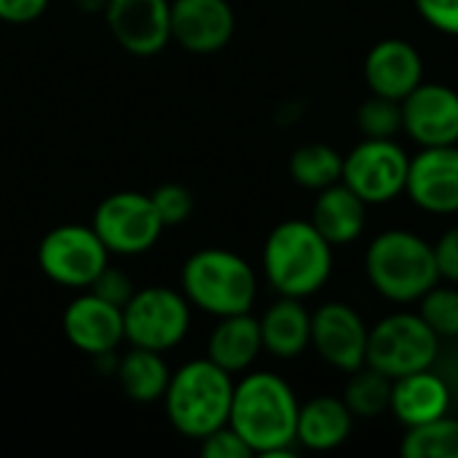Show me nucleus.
Masks as SVG:
<instances>
[{
    "instance_id": "21",
    "label": "nucleus",
    "mask_w": 458,
    "mask_h": 458,
    "mask_svg": "<svg viewBox=\"0 0 458 458\" xmlns=\"http://www.w3.org/2000/svg\"><path fill=\"white\" fill-rule=\"evenodd\" d=\"M263 352L279 360H295L311 346V314L301 298L282 295L260 317Z\"/></svg>"
},
{
    "instance_id": "13",
    "label": "nucleus",
    "mask_w": 458,
    "mask_h": 458,
    "mask_svg": "<svg viewBox=\"0 0 458 458\" xmlns=\"http://www.w3.org/2000/svg\"><path fill=\"white\" fill-rule=\"evenodd\" d=\"M403 131L421 148L458 142V91L445 83H419L403 102Z\"/></svg>"
},
{
    "instance_id": "2",
    "label": "nucleus",
    "mask_w": 458,
    "mask_h": 458,
    "mask_svg": "<svg viewBox=\"0 0 458 458\" xmlns=\"http://www.w3.org/2000/svg\"><path fill=\"white\" fill-rule=\"evenodd\" d=\"M263 271L279 295L303 301L327 284L333 274V247L311 220H284L266 239Z\"/></svg>"
},
{
    "instance_id": "18",
    "label": "nucleus",
    "mask_w": 458,
    "mask_h": 458,
    "mask_svg": "<svg viewBox=\"0 0 458 458\" xmlns=\"http://www.w3.org/2000/svg\"><path fill=\"white\" fill-rule=\"evenodd\" d=\"M451 405H454V394H451L445 378L435 368L394 378V384H392L389 411L405 427H419V424L435 421V419L445 416L451 411Z\"/></svg>"
},
{
    "instance_id": "30",
    "label": "nucleus",
    "mask_w": 458,
    "mask_h": 458,
    "mask_svg": "<svg viewBox=\"0 0 458 458\" xmlns=\"http://www.w3.org/2000/svg\"><path fill=\"white\" fill-rule=\"evenodd\" d=\"M89 293L99 295L102 301H107V303H113V306H118V309H123V306L129 303V298L134 295V282H131V276H129L126 271L113 268V266L107 263V266L97 274V279L89 284Z\"/></svg>"
},
{
    "instance_id": "4",
    "label": "nucleus",
    "mask_w": 458,
    "mask_h": 458,
    "mask_svg": "<svg viewBox=\"0 0 458 458\" xmlns=\"http://www.w3.org/2000/svg\"><path fill=\"white\" fill-rule=\"evenodd\" d=\"M365 274L394 303H416L440 282L432 244L411 231L378 233L365 252Z\"/></svg>"
},
{
    "instance_id": "11",
    "label": "nucleus",
    "mask_w": 458,
    "mask_h": 458,
    "mask_svg": "<svg viewBox=\"0 0 458 458\" xmlns=\"http://www.w3.org/2000/svg\"><path fill=\"white\" fill-rule=\"evenodd\" d=\"M370 327L341 301H330L311 314V346L333 368L354 373L365 365Z\"/></svg>"
},
{
    "instance_id": "3",
    "label": "nucleus",
    "mask_w": 458,
    "mask_h": 458,
    "mask_svg": "<svg viewBox=\"0 0 458 458\" xmlns=\"http://www.w3.org/2000/svg\"><path fill=\"white\" fill-rule=\"evenodd\" d=\"M233 376L212 360H193L169 378L164 408L169 424L191 440H201L228 424L233 403Z\"/></svg>"
},
{
    "instance_id": "22",
    "label": "nucleus",
    "mask_w": 458,
    "mask_h": 458,
    "mask_svg": "<svg viewBox=\"0 0 458 458\" xmlns=\"http://www.w3.org/2000/svg\"><path fill=\"white\" fill-rule=\"evenodd\" d=\"M354 416L344 397H314L298 411L295 440L309 451H333L344 445L352 435Z\"/></svg>"
},
{
    "instance_id": "32",
    "label": "nucleus",
    "mask_w": 458,
    "mask_h": 458,
    "mask_svg": "<svg viewBox=\"0 0 458 458\" xmlns=\"http://www.w3.org/2000/svg\"><path fill=\"white\" fill-rule=\"evenodd\" d=\"M416 8L427 24L458 38V0H416Z\"/></svg>"
},
{
    "instance_id": "15",
    "label": "nucleus",
    "mask_w": 458,
    "mask_h": 458,
    "mask_svg": "<svg viewBox=\"0 0 458 458\" xmlns=\"http://www.w3.org/2000/svg\"><path fill=\"white\" fill-rule=\"evenodd\" d=\"M405 193L432 215H458V148H424L411 158Z\"/></svg>"
},
{
    "instance_id": "25",
    "label": "nucleus",
    "mask_w": 458,
    "mask_h": 458,
    "mask_svg": "<svg viewBox=\"0 0 458 458\" xmlns=\"http://www.w3.org/2000/svg\"><path fill=\"white\" fill-rule=\"evenodd\" d=\"M392 378L370 365H362L360 370L349 373L344 403L352 411L354 419H378L392 405Z\"/></svg>"
},
{
    "instance_id": "33",
    "label": "nucleus",
    "mask_w": 458,
    "mask_h": 458,
    "mask_svg": "<svg viewBox=\"0 0 458 458\" xmlns=\"http://www.w3.org/2000/svg\"><path fill=\"white\" fill-rule=\"evenodd\" d=\"M435 263H437V274L445 282L458 284V225L448 228L435 244Z\"/></svg>"
},
{
    "instance_id": "34",
    "label": "nucleus",
    "mask_w": 458,
    "mask_h": 458,
    "mask_svg": "<svg viewBox=\"0 0 458 458\" xmlns=\"http://www.w3.org/2000/svg\"><path fill=\"white\" fill-rule=\"evenodd\" d=\"M48 0H0V21L8 24H27L43 16Z\"/></svg>"
},
{
    "instance_id": "24",
    "label": "nucleus",
    "mask_w": 458,
    "mask_h": 458,
    "mask_svg": "<svg viewBox=\"0 0 458 458\" xmlns=\"http://www.w3.org/2000/svg\"><path fill=\"white\" fill-rule=\"evenodd\" d=\"M290 174L293 180L306 191H325L344 177V156L325 145V142H309L301 145L290 156Z\"/></svg>"
},
{
    "instance_id": "14",
    "label": "nucleus",
    "mask_w": 458,
    "mask_h": 458,
    "mask_svg": "<svg viewBox=\"0 0 458 458\" xmlns=\"http://www.w3.org/2000/svg\"><path fill=\"white\" fill-rule=\"evenodd\" d=\"M172 40L188 54H217L236 32V13L228 0H172Z\"/></svg>"
},
{
    "instance_id": "6",
    "label": "nucleus",
    "mask_w": 458,
    "mask_h": 458,
    "mask_svg": "<svg viewBox=\"0 0 458 458\" xmlns=\"http://www.w3.org/2000/svg\"><path fill=\"white\" fill-rule=\"evenodd\" d=\"M440 344V335L421 319V314L397 311L370 327L365 365L386 373L394 381L435 368L443 352Z\"/></svg>"
},
{
    "instance_id": "16",
    "label": "nucleus",
    "mask_w": 458,
    "mask_h": 458,
    "mask_svg": "<svg viewBox=\"0 0 458 458\" xmlns=\"http://www.w3.org/2000/svg\"><path fill=\"white\" fill-rule=\"evenodd\" d=\"M62 330L70 346L89 357L115 352L123 344V309L102 301L94 293L78 295L64 309Z\"/></svg>"
},
{
    "instance_id": "5",
    "label": "nucleus",
    "mask_w": 458,
    "mask_h": 458,
    "mask_svg": "<svg viewBox=\"0 0 458 458\" xmlns=\"http://www.w3.org/2000/svg\"><path fill=\"white\" fill-rule=\"evenodd\" d=\"M180 287L188 303L212 317L244 314L258 298V276L252 266L231 250H199L180 274Z\"/></svg>"
},
{
    "instance_id": "10",
    "label": "nucleus",
    "mask_w": 458,
    "mask_h": 458,
    "mask_svg": "<svg viewBox=\"0 0 458 458\" xmlns=\"http://www.w3.org/2000/svg\"><path fill=\"white\" fill-rule=\"evenodd\" d=\"M411 156L394 140H362L344 156V177L365 204H389L405 193Z\"/></svg>"
},
{
    "instance_id": "9",
    "label": "nucleus",
    "mask_w": 458,
    "mask_h": 458,
    "mask_svg": "<svg viewBox=\"0 0 458 458\" xmlns=\"http://www.w3.org/2000/svg\"><path fill=\"white\" fill-rule=\"evenodd\" d=\"M107 250L91 225L64 223L51 228L38 244V268L54 284L83 290L107 266Z\"/></svg>"
},
{
    "instance_id": "19",
    "label": "nucleus",
    "mask_w": 458,
    "mask_h": 458,
    "mask_svg": "<svg viewBox=\"0 0 458 458\" xmlns=\"http://www.w3.org/2000/svg\"><path fill=\"white\" fill-rule=\"evenodd\" d=\"M365 223L368 204L346 182L319 191L311 209V225L327 239L330 247H346L357 242L365 231Z\"/></svg>"
},
{
    "instance_id": "12",
    "label": "nucleus",
    "mask_w": 458,
    "mask_h": 458,
    "mask_svg": "<svg viewBox=\"0 0 458 458\" xmlns=\"http://www.w3.org/2000/svg\"><path fill=\"white\" fill-rule=\"evenodd\" d=\"M169 0H107L105 21L115 43L131 56H156L172 40Z\"/></svg>"
},
{
    "instance_id": "31",
    "label": "nucleus",
    "mask_w": 458,
    "mask_h": 458,
    "mask_svg": "<svg viewBox=\"0 0 458 458\" xmlns=\"http://www.w3.org/2000/svg\"><path fill=\"white\" fill-rule=\"evenodd\" d=\"M201 454L207 458H250L252 451L250 445L236 435V429H231L228 424L215 429L212 435L201 437Z\"/></svg>"
},
{
    "instance_id": "7",
    "label": "nucleus",
    "mask_w": 458,
    "mask_h": 458,
    "mask_svg": "<svg viewBox=\"0 0 458 458\" xmlns=\"http://www.w3.org/2000/svg\"><path fill=\"white\" fill-rule=\"evenodd\" d=\"M188 327L191 303L182 290L177 293L164 284L142 287L123 306V341L129 346L164 354L188 335Z\"/></svg>"
},
{
    "instance_id": "28",
    "label": "nucleus",
    "mask_w": 458,
    "mask_h": 458,
    "mask_svg": "<svg viewBox=\"0 0 458 458\" xmlns=\"http://www.w3.org/2000/svg\"><path fill=\"white\" fill-rule=\"evenodd\" d=\"M419 314L440 335V341H458V287L435 284L421 298Z\"/></svg>"
},
{
    "instance_id": "35",
    "label": "nucleus",
    "mask_w": 458,
    "mask_h": 458,
    "mask_svg": "<svg viewBox=\"0 0 458 458\" xmlns=\"http://www.w3.org/2000/svg\"><path fill=\"white\" fill-rule=\"evenodd\" d=\"M72 3H75V8L83 11V13H102L105 5H107V0H72Z\"/></svg>"
},
{
    "instance_id": "23",
    "label": "nucleus",
    "mask_w": 458,
    "mask_h": 458,
    "mask_svg": "<svg viewBox=\"0 0 458 458\" xmlns=\"http://www.w3.org/2000/svg\"><path fill=\"white\" fill-rule=\"evenodd\" d=\"M115 378H118L121 392L131 403L150 405V403H161L164 400L172 373H169L161 352L129 346V352L118 357Z\"/></svg>"
},
{
    "instance_id": "26",
    "label": "nucleus",
    "mask_w": 458,
    "mask_h": 458,
    "mask_svg": "<svg viewBox=\"0 0 458 458\" xmlns=\"http://www.w3.org/2000/svg\"><path fill=\"white\" fill-rule=\"evenodd\" d=\"M400 451L408 458H458V419L445 413L435 421L408 427Z\"/></svg>"
},
{
    "instance_id": "8",
    "label": "nucleus",
    "mask_w": 458,
    "mask_h": 458,
    "mask_svg": "<svg viewBox=\"0 0 458 458\" xmlns=\"http://www.w3.org/2000/svg\"><path fill=\"white\" fill-rule=\"evenodd\" d=\"M91 228L110 255L131 258L148 252L158 242L164 223L150 196L137 191H118L97 204Z\"/></svg>"
},
{
    "instance_id": "1",
    "label": "nucleus",
    "mask_w": 458,
    "mask_h": 458,
    "mask_svg": "<svg viewBox=\"0 0 458 458\" xmlns=\"http://www.w3.org/2000/svg\"><path fill=\"white\" fill-rule=\"evenodd\" d=\"M298 397L274 373H247L233 386L228 427L260 456H293L298 432Z\"/></svg>"
},
{
    "instance_id": "27",
    "label": "nucleus",
    "mask_w": 458,
    "mask_h": 458,
    "mask_svg": "<svg viewBox=\"0 0 458 458\" xmlns=\"http://www.w3.org/2000/svg\"><path fill=\"white\" fill-rule=\"evenodd\" d=\"M357 129L365 140H394L403 131V105L397 99L370 94L357 110Z\"/></svg>"
},
{
    "instance_id": "29",
    "label": "nucleus",
    "mask_w": 458,
    "mask_h": 458,
    "mask_svg": "<svg viewBox=\"0 0 458 458\" xmlns=\"http://www.w3.org/2000/svg\"><path fill=\"white\" fill-rule=\"evenodd\" d=\"M150 201H153V207H156L164 228H174V225L188 223V217L196 209L193 193L185 185H180V182H164V185H158L150 193Z\"/></svg>"
},
{
    "instance_id": "20",
    "label": "nucleus",
    "mask_w": 458,
    "mask_h": 458,
    "mask_svg": "<svg viewBox=\"0 0 458 458\" xmlns=\"http://www.w3.org/2000/svg\"><path fill=\"white\" fill-rule=\"evenodd\" d=\"M260 352H263L260 319H255L250 311L220 317L217 327L209 333L207 341V360H212L231 376L250 370L260 357Z\"/></svg>"
},
{
    "instance_id": "17",
    "label": "nucleus",
    "mask_w": 458,
    "mask_h": 458,
    "mask_svg": "<svg viewBox=\"0 0 458 458\" xmlns=\"http://www.w3.org/2000/svg\"><path fill=\"white\" fill-rule=\"evenodd\" d=\"M365 81L373 94L403 102L424 81V59L403 38L378 40L365 56Z\"/></svg>"
}]
</instances>
